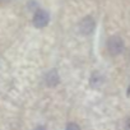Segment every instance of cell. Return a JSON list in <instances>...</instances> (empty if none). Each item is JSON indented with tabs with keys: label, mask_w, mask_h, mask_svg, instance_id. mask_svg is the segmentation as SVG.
Returning a JSON list of instances; mask_svg holds the SVG:
<instances>
[{
	"label": "cell",
	"mask_w": 130,
	"mask_h": 130,
	"mask_svg": "<svg viewBox=\"0 0 130 130\" xmlns=\"http://www.w3.org/2000/svg\"><path fill=\"white\" fill-rule=\"evenodd\" d=\"M125 130H130V119L126 121V124H125Z\"/></svg>",
	"instance_id": "8992f818"
},
{
	"label": "cell",
	"mask_w": 130,
	"mask_h": 130,
	"mask_svg": "<svg viewBox=\"0 0 130 130\" xmlns=\"http://www.w3.org/2000/svg\"><path fill=\"white\" fill-rule=\"evenodd\" d=\"M94 21H93V18H91V17H86L82 22H80V32L82 33H84V35H89V33H92L93 32V29H94Z\"/></svg>",
	"instance_id": "3957f363"
},
{
	"label": "cell",
	"mask_w": 130,
	"mask_h": 130,
	"mask_svg": "<svg viewBox=\"0 0 130 130\" xmlns=\"http://www.w3.org/2000/svg\"><path fill=\"white\" fill-rule=\"evenodd\" d=\"M35 130H45V127H43V126H40V127H37V129H35Z\"/></svg>",
	"instance_id": "52a82bcc"
},
{
	"label": "cell",
	"mask_w": 130,
	"mask_h": 130,
	"mask_svg": "<svg viewBox=\"0 0 130 130\" xmlns=\"http://www.w3.org/2000/svg\"><path fill=\"white\" fill-rule=\"evenodd\" d=\"M67 130H80V129H79V126L77 124H69L67 126Z\"/></svg>",
	"instance_id": "5b68a950"
},
{
	"label": "cell",
	"mask_w": 130,
	"mask_h": 130,
	"mask_svg": "<svg viewBox=\"0 0 130 130\" xmlns=\"http://www.w3.org/2000/svg\"><path fill=\"white\" fill-rule=\"evenodd\" d=\"M46 83L48 86H56L59 83V75H57V72L56 70H51L47 77H46Z\"/></svg>",
	"instance_id": "277c9868"
},
{
	"label": "cell",
	"mask_w": 130,
	"mask_h": 130,
	"mask_svg": "<svg viewBox=\"0 0 130 130\" xmlns=\"http://www.w3.org/2000/svg\"><path fill=\"white\" fill-rule=\"evenodd\" d=\"M0 2H8V0H0Z\"/></svg>",
	"instance_id": "ba28073f"
},
{
	"label": "cell",
	"mask_w": 130,
	"mask_h": 130,
	"mask_svg": "<svg viewBox=\"0 0 130 130\" xmlns=\"http://www.w3.org/2000/svg\"><path fill=\"white\" fill-rule=\"evenodd\" d=\"M107 48H108L110 54L117 55V54H120V52L122 51V48H124V42H122V40H121L120 37L113 36V37H111V38L107 41Z\"/></svg>",
	"instance_id": "6da1fadb"
},
{
	"label": "cell",
	"mask_w": 130,
	"mask_h": 130,
	"mask_svg": "<svg viewBox=\"0 0 130 130\" xmlns=\"http://www.w3.org/2000/svg\"><path fill=\"white\" fill-rule=\"evenodd\" d=\"M50 21V15L46 10H37L35 13V17H33V24L37 27V28H42V27H46L47 23Z\"/></svg>",
	"instance_id": "7a4b0ae2"
}]
</instances>
